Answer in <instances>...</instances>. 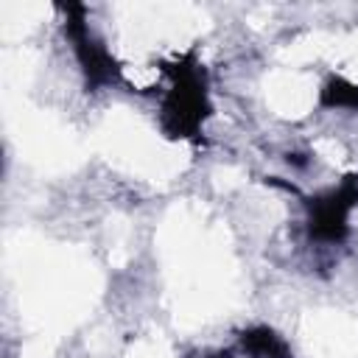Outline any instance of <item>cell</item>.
I'll list each match as a JSON object with an SVG mask.
<instances>
[{
	"mask_svg": "<svg viewBox=\"0 0 358 358\" xmlns=\"http://www.w3.org/2000/svg\"><path fill=\"white\" fill-rule=\"evenodd\" d=\"M162 73L168 78V87L157 109L159 131L168 140L201 143L204 123L213 115L207 67L201 64L196 50H187L182 56H173L171 62H162Z\"/></svg>",
	"mask_w": 358,
	"mask_h": 358,
	"instance_id": "6da1fadb",
	"label": "cell"
},
{
	"mask_svg": "<svg viewBox=\"0 0 358 358\" xmlns=\"http://www.w3.org/2000/svg\"><path fill=\"white\" fill-rule=\"evenodd\" d=\"M59 11L64 14V36L73 48L76 64L84 78L87 92H98L106 87L123 84V67L106 48V42L92 31L90 25V11L81 3H59Z\"/></svg>",
	"mask_w": 358,
	"mask_h": 358,
	"instance_id": "7a4b0ae2",
	"label": "cell"
},
{
	"mask_svg": "<svg viewBox=\"0 0 358 358\" xmlns=\"http://www.w3.org/2000/svg\"><path fill=\"white\" fill-rule=\"evenodd\" d=\"M299 199L305 207L308 241L322 246H341L350 238V215L358 207V173H344L336 185Z\"/></svg>",
	"mask_w": 358,
	"mask_h": 358,
	"instance_id": "3957f363",
	"label": "cell"
},
{
	"mask_svg": "<svg viewBox=\"0 0 358 358\" xmlns=\"http://www.w3.org/2000/svg\"><path fill=\"white\" fill-rule=\"evenodd\" d=\"M238 352L246 358H296L288 338L268 324H249L235 333Z\"/></svg>",
	"mask_w": 358,
	"mask_h": 358,
	"instance_id": "277c9868",
	"label": "cell"
},
{
	"mask_svg": "<svg viewBox=\"0 0 358 358\" xmlns=\"http://www.w3.org/2000/svg\"><path fill=\"white\" fill-rule=\"evenodd\" d=\"M316 103L327 112H358V81L330 73L319 87Z\"/></svg>",
	"mask_w": 358,
	"mask_h": 358,
	"instance_id": "5b68a950",
	"label": "cell"
},
{
	"mask_svg": "<svg viewBox=\"0 0 358 358\" xmlns=\"http://www.w3.org/2000/svg\"><path fill=\"white\" fill-rule=\"evenodd\" d=\"M235 352H238V350H232V347H224V350H204V352H190V355H185V358H235Z\"/></svg>",
	"mask_w": 358,
	"mask_h": 358,
	"instance_id": "8992f818",
	"label": "cell"
}]
</instances>
